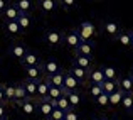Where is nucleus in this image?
<instances>
[{"label": "nucleus", "instance_id": "nucleus-27", "mask_svg": "<svg viewBox=\"0 0 133 120\" xmlns=\"http://www.w3.org/2000/svg\"><path fill=\"white\" fill-rule=\"evenodd\" d=\"M17 24H19V27H20V32L25 34L27 31L32 27V19H30V15H19Z\"/></svg>", "mask_w": 133, "mask_h": 120}, {"label": "nucleus", "instance_id": "nucleus-45", "mask_svg": "<svg viewBox=\"0 0 133 120\" xmlns=\"http://www.w3.org/2000/svg\"><path fill=\"white\" fill-rule=\"evenodd\" d=\"M130 78L133 80V69H131V71H130Z\"/></svg>", "mask_w": 133, "mask_h": 120}, {"label": "nucleus", "instance_id": "nucleus-10", "mask_svg": "<svg viewBox=\"0 0 133 120\" xmlns=\"http://www.w3.org/2000/svg\"><path fill=\"white\" fill-rule=\"evenodd\" d=\"M116 83H118V90L120 91H123L125 95H133V80L130 78V75L118 78Z\"/></svg>", "mask_w": 133, "mask_h": 120}, {"label": "nucleus", "instance_id": "nucleus-26", "mask_svg": "<svg viewBox=\"0 0 133 120\" xmlns=\"http://www.w3.org/2000/svg\"><path fill=\"white\" fill-rule=\"evenodd\" d=\"M15 86V95H14V105H19L20 101H24V100H27V95H25V90H24V86H22V83H17V85H14Z\"/></svg>", "mask_w": 133, "mask_h": 120}, {"label": "nucleus", "instance_id": "nucleus-37", "mask_svg": "<svg viewBox=\"0 0 133 120\" xmlns=\"http://www.w3.org/2000/svg\"><path fill=\"white\" fill-rule=\"evenodd\" d=\"M59 7H62L64 10H71V9H76V7H78V2H74V0H61V2H59Z\"/></svg>", "mask_w": 133, "mask_h": 120}, {"label": "nucleus", "instance_id": "nucleus-25", "mask_svg": "<svg viewBox=\"0 0 133 120\" xmlns=\"http://www.w3.org/2000/svg\"><path fill=\"white\" fill-rule=\"evenodd\" d=\"M44 80L49 83V86L61 88V90H62V81H64V71H62V73H57V75H52V76H47V78H44Z\"/></svg>", "mask_w": 133, "mask_h": 120}, {"label": "nucleus", "instance_id": "nucleus-13", "mask_svg": "<svg viewBox=\"0 0 133 120\" xmlns=\"http://www.w3.org/2000/svg\"><path fill=\"white\" fill-rule=\"evenodd\" d=\"M37 9L42 14H52L56 9H59V2L57 0H39L37 2Z\"/></svg>", "mask_w": 133, "mask_h": 120}, {"label": "nucleus", "instance_id": "nucleus-46", "mask_svg": "<svg viewBox=\"0 0 133 120\" xmlns=\"http://www.w3.org/2000/svg\"><path fill=\"white\" fill-rule=\"evenodd\" d=\"M130 115H131V117H133V107H131V110H130Z\"/></svg>", "mask_w": 133, "mask_h": 120}, {"label": "nucleus", "instance_id": "nucleus-11", "mask_svg": "<svg viewBox=\"0 0 133 120\" xmlns=\"http://www.w3.org/2000/svg\"><path fill=\"white\" fill-rule=\"evenodd\" d=\"M24 73H25V80L30 81H41L44 80V73L41 66H30V68H24Z\"/></svg>", "mask_w": 133, "mask_h": 120}, {"label": "nucleus", "instance_id": "nucleus-32", "mask_svg": "<svg viewBox=\"0 0 133 120\" xmlns=\"http://www.w3.org/2000/svg\"><path fill=\"white\" fill-rule=\"evenodd\" d=\"M3 95H5V101L7 103H14L15 86H14V85H3Z\"/></svg>", "mask_w": 133, "mask_h": 120}, {"label": "nucleus", "instance_id": "nucleus-15", "mask_svg": "<svg viewBox=\"0 0 133 120\" xmlns=\"http://www.w3.org/2000/svg\"><path fill=\"white\" fill-rule=\"evenodd\" d=\"M52 110H54V103L49 100H42V101H37V113L42 115V117L47 120L49 115L52 113Z\"/></svg>", "mask_w": 133, "mask_h": 120}, {"label": "nucleus", "instance_id": "nucleus-17", "mask_svg": "<svg viewBox=\"0 0 133 120\" xmlns=\"http://www.w3.org/2000/svg\"><path fill=\"white\" fill-rule=\"evenodd\" d=\"M68 73L71 76H74L79 83H86V81H88V73H89L88 69H83V68H78V66H72L71 64V68H69Z\"/></svg>", "mask_w": 133, "mask_h": 120}, {"label": "nucleus", "instance_id": "nucleus-14", "mask_svg": "<svg viewBox=\"0 0 133 120\" xmlns=\"http://www.w3.org/2000/svg\"><path fill=\"white\" fill-rule=\"evenodd\" d=\"M72 66H78V68H83V69H89L93 68V58H86V56H79V54H74L72 56Z\"/></svg>", "mask_w": 133, "mask_h": 120}, {"label": "nucleus", "instance_id": "nucleus-12", "mask_svg": "<svg viewBox=\"0 0 133 120\" xmlns=\"http://www.w3.org/2000/svg\"><path fill=\"white\" fill-rule=\"evenodd\" d=\"M19 10H17V7L14 5V3H9V5L5 7V10L2 12V17H3V22H17V19H19Z\"/></svg>", "mask_w": 133, "mask_h": 120}, {"label": "nucleus", "instance_id": "nucleus-48", "mask_svg": "<svg viewBox=\"0 0 133 120\" xmlns=\"http://www.w3.org/2000/svg\"><path fill=\"white\" fill-rule=\"evenodd\" d=\"M3 120H10V118H9V117H7V118H3Z\"/></svg>", "mask_w": 133, "mask_h": 120}, {"label": "nucleus", "instance_id": "nucleus-7", "mask_svg": "<svg viewBox=\"0 0 133 120\" xmlns=\"http://www.w3.org/2000/svg\"><path fill=\"white\" fill-rule=\"evenodd\" d=\"M17 108L20 110V113H22L24 117H32V115L37 113V101L27 98V100L20 101V103L17 105Z\"/></svg>", "mask_w": 133, "mask_h": 120}, {"label": "nucleus", "instance_id": "nucleus-24", "mask_svg": "<svg viewBox=\"0 0 133 120\" xmlns=\"http://www.w3.org/2000/svg\"><path fill=\"white\" fill-rule=\"evenodd\" d=\"M123 91H120V90H115L111 95H108V105H110L111 108H118L120 107V103H121V98H123Z\"/></svg>", "mask_w": 133, "mask_h": 120}, {"label": "nucleus", "instance_id": "nucleus-1", "mask_svg": "<svg viewBox=\"0 0 133 120\" xmlns=\"http://www.w3.org/2000/svg\"><path fill=\"white\" fill-rule=\"evenodd\" d=\"M76 29H78V34H79V37H81L83 42H93V39L99 34L98 29H96V26H94L91 20H84V22H81L79 27H76Z\"/></svg>", "mask_w": 133, "mask_h": 120}, {"label": "nucleus", "instance_id": "nucleus-22", "mask_svg": "<svg viewBox=\"0 0 133 120\" xmlns=\"http://www.w3.org/2000/svg\"><path fill=\"white\" fill-rule=\"evenodd\" d=\"M66 98H68V101H69L71 110H76V108L81 107V103H83V95L79 93V91H71V93H66Z\"/></svg>", "mask_w": 133, "mask_h": 120}, {"label": "nucleus", "instance_id": "nucleus-9", "mask_svg": "<svg viewBox=\"0 0 133 120\" xmlns=\"http://www.w3.org/2000/svg\"><path fill=\"white\" fill-rule=\"evenodd\" d=\"M27 51H29V47H27L24 42H14V44L10 46V49H9V54L12 56V58H15V59L20 61V59L27 54Z\"/></svg>", "mask_w": 133, "mask_h": 120}, {"label": "nucleus", "instance_id": "nucleus-21", "mask_svg": "<svg viewBox=\"0 0 133 120\" xmlns=\"http://www.w3.org/2000/svg\"><path fill=\"white\" fill-rule=\"evenodd\" d=\"M74 54L86 56V58H93V54H94V44H93V42H81L79 47L74 51Z\"/></svg>", "mask_w": 133, "mask_h": 120}, {"label": "nucleus", "instance_id": "nucleus-19", "mask_svg": "<svg viewBox=\"0 0 133 120\" xmlns=\"http://www.w3.org/2000/svg\"><path fill=\"white\" fill-rule=\"evenodd\" d=\"M37 83H39V81H30V80L22 81V86H24V90H25V95H27V98H29V100H36Z\"/></svg>", "mask_w": 133, "mask_h": 120}, {"label": "nucleus", "instance_id": "nucleus-28", "mask_svg": "<svg viewBox=\"0 0 133 120\" xmlns=\"http://www.w3.org/2000/svg\"><path fill=\"white\" fill-rule=\"evenodd\" d=\"M101 71H103V76L104 80H110V81H116L118 80V69L115 68V66H103L101 68Z\"/></svg>", "mask_w": 133, "mask_h": 120}, {"label": "nucleus", "instance_id": "nucleus-36", "mask_svg": "<svg viewBox=\"0 0 133 120\" xmlns=\"http://www.w3.org/2000/svg\"><path fill=\"white\" fill-rule=\"evenodd\" d=\"M94 103H96L99 108H110V105H108V95L106 93H101L99 97L94 100Z\"/></svg>", "mask_w": 133, "mask_h": 120}, {"label": "nucleus", "instance_id": "nucleus-47", "mask_svg": "<svg viewBox=\"0 0 133 120\" xmlns=\"http://www.w3.org/2000/svg\"><path fill=\"white\" fill-rule=\"evenodd\" d=\"M131 44H133V31H131Z\"/></svg>", "mask_w": 133, "mask_h": 120}, {"label": "nucleus", "instance_id": "nucleus-18", "mask_svg": "<svg viewBox=\"0 0 133 120\" xmlns=\"http://www.w3.org/2000/svg\"><path fill=\"white\" fill-rule=\"evenodd\" d=\"M14 5L17 7L20 15H29L34 10V3L30 2V0H17V2H14Z\"/></svg>", "mask_w": 133, "mask_h": 120}, {"label": "nucleus", "instance_id": "nucleus-43", "mask_svg": "<svg viewBox=\"0 0 133 120\" xmlns=\"http://www.w3.org/2000/svg\"><path fill=\"white\" fill-rule=\"evenodd\" d=\"M106 117H103V115H94V117H91L89 120H104Z\"/></svg>", "mask_w": 133, "mask_h": 120}, {"label": "nucleus", "instance_id": "nucleus-20", "mask_svg": "<svg viewBox=\"0 0 133 120\" xmlns=\"http://www.w3.org/2000/svg\"><path fill=\"white\" fill-rule=\"evenodd\" d=\"M88 81H89V85H101L103 83L104 76H103L101 68H91L88 73Z\"/></svg>", "mask_w": 133, "mask_h": 120}, {"label": "nucleus", "instance_id": "nucleus-38", "mask_svg": "<svg viewBox=\"0 0 133 120\" xmlns=\"http://www.w3.org/2000/svg\"><path fill=\"white\" fill-rule=\"evenodd\" d=\"M64 112H61V110H59V108H56L54 107V110H52V113L51 115H49V118L47 120H64Z\"/></svg>", "mask_w": 133, "mask_h": 120}, {"label": "nucleus", "instance_id": "nucleus-40", "mask_svg": "<svg viewBox=\"0 0 133 120\" xmlns=\"http://www.w3.org/2000/svg\"><path fill=\"white\" fill-rule=\"evenodd\" d=\"M9 117V108H7V103H0V120Z\"/></svg>", "mask_w": 133, "mask_h": 120}, {"label": "nucleus", "instance_id": "nucleus-42", "mask_svg": "<svg viewBox=\"0 0 133 120\" xmlns=\"http://www.w3.org/2000/svg\"><path fill=\"white\" fill-rule=\"evenodd\" d=\"M7 5H9V2H7V0H0V14L5 10V7H7Z\"/></svg>", "mask_w": 133, "mask_h": 120}, {"label": "nucleus", "instance_id": "nucleus-31", "mask_svg": "<svg viewBox=\"0 0 133 120\" xmlns=\"http://www.w3.org/2000/svg\"><path fill=\"white\" fill-rule=\"evenodd\" d=\"M101 90H103V93H106V95H111L115 90H118V83H116V81L104 80L103 83H101Z\"/></svg>", "mask_w": 133, "mask_h": 120}, {"label": "nucleus", "instance_id": "nucleus-33", "mask_svg": "<svg viewBox=\"0 0 133 120\" xmlns=\"http://www.w3.org/2000/svg\"><path fill=\"white\" fill-rule=\"evenodd\" d=\"M54 107H56V108H59L61 112H64V113H68V112L71 110V107H69V101H68V98H66V95H62V97L59 98L57 101H56Z\"/></svg>", "mask_w": 133, "mask_h": 120}, {"label": "nucleus", "instance_id": "nucleus-44", "mask_svg": "<svg viewBox=\"0 0 133 120\" xmlns=\"http://www.w3.org/2000/svg\"><path fill=\"white\" fill-rule=\"evenodd\" d=\"M104 120H118V118H116V117H106Z\"/></svg>", "mask_w": 133, "mask_h": 120}, {"label": "nucleus", "instance_id": "nucleus-23", "mask_svg": "<svg viewBox=\"0 0 133 120\" xmlns=\"http://www.w3.org/2000/svg\"><path fill=\"white\" fill-rule=\"evenodd\" d=\"M49 83L45 80H41L37 83V95H36V101H42V100H47V93H49Z\"/></svg>", "mask_w": 133, "mask_h": 120}, {"label": "nucleus", "instance_id": "nucleus-39", "mask_svg": "<svg viewBox=\"0 0 133 120\" xmlns=\"http://www.w3.org/2000/svg\"><path fill=\"white\" fill-rule=\"evenodd\" d=\"M64 120H81V118H79V113L76 110H69L68 113L64 115Z\"/></svg>", "mask_w": 133, "mask_h": 120}, {"label": "nucleus", "instance_id": "nucleus-34", "mask_svg": "<svg viewBox=\"0 0 133 120\" xmlns=\"http://www.w3.org/2000/svg\"><path fill=\"white\" fill-rule=\"evenodd\" d=\"M120 107L123 108L127 113H130V110H131V107H133V95H123Z\"/></svg>", "mask_w": 133, "mask_h": 120}, {"label": "nucleus", "instance_id": "nucleus-3", "mask_svg": "<svg viewBox=\"0 0 133 120\" xmlns=\"http://www.w3.org/2000/svg\"><path fill=\"white\" fill-rule=\"evenodd\" d=\"M42 41L49 47H59L62 44V31H57V29L45 31L44 36H42Z\"/></svg>", "mask_w": 133, "mask_h": 120}, {"label": "nucleus", "instance_id": "nucleus-16", "mask_svg": "<svg viewBox=\"0 0 133 120\" xmlns=\"http://www.w3.org/2000/svg\"><path fill=\"white\" fill-rule=\"evenodd\" d=\"M115 41H116L121 47L131 49L133 47V44H131V31H121V32L116 36V39H115Z\"/></svg>", "mask_w": 133, "mask_h": 120}, {"label": "nucleus", "instance_id": "nucleus-5", "mask_svg": "<svg viewBox=\"0 0 133 120\" xmlns=\"http://www.w3.org/2000/svg\"><path fill=\"white\" fill-rule=\"evenodd\" d=\"M103 32H104V36H108L110 39H116V36L121 32V26L116 22V20H111V19H108V20H104L103 22Z\"/></svg>", "mask_w": 133, "mask_h": 120}, {"label": "nucleus", "instance_id": "nucleus-41", "mask_svg": "<svg viewBox=\"0 0 133 120\" xmlns=\"http://www.w3.org/2000/svg\"><path fill=\"white\" fill-rule=\"evenodd\" d=\"M0 103H7L5 101V95H3V85L0 83Z\"/></svg>", "mask_w": 133, "mask_h": 120}, {"label": "nucleus", "instance_id": "nucleus-35", "mask_svg": "<svg viewBox=\"0 0 133 120\" xmlns=\"http://www.w3.org/2000/svg\"><path fill=\"white\" fill-rule=\"evenodd\" d=\"M88 93H89V97L93 98V100H96V98L99 97L101 93H103V90H101V85H89V86H88Z\"/></svg>", "mask_w": 133, "mask_h": 120}, {"label": "nucleus", "instance_id": "nucleus-8", "mask_svg": "<svg viewBox=\"0 0 133 120\" xmlns=\"http://www.w3.org/2000/svg\"><path fill=\"white\" fill-rule=\"evenodd\" d=\"M41 63H42V59H41V56L37 54L36 51H27V54L24 56L22 59H20V64H22L24 68H30V66H41Z\"/></svg>", "mask_w": 133, "mask_h": 120}, {"label": "nucleus", "instance_id": "nucleus-29", "mask_svg": "<svg viewBox=\"0 0 133 120\" xmlns=\"http://www.w3.org/2000/svg\"><path fill=\"white\" fill-rule=\"evenodd\" d=\"M3 31H5L9 36H20V27L17 22H3Z\"/></svg>", "mask_w": 133, "mask_h": 120}, {"label": "nucleus", "instance_id": "nucleus-6", "mask_svg": "<svg viewBox=\"0 0 133 120\" xmlns=\"http://www.w3.org/2000/svg\"><path fill=\"white\" fill-rule=\"evenodd\" d=\"M83 86V83H79L74 76H71L68 71H64V81H62V91L66 93H71V91H79V88Z\"/></svg>", "mask_w": 133, "mask_h": 120}, {"label": "nucleus", "instance_id": "nucleus-4", "mask_svg": "<svg viewBox=\"0 0 133 120\" xmlns=\"http://www.w3.org/2000/svg\"><path fill=\"white\" fill-rule=\"evenodd\" d=\"M41 68H42L44 78L64 71V69L61 68V64H59V61H57V59H54V58H49V59H45V61H42V63H41Z\"/></svg>", "mask_w": 133, "mask_h": 120}, {"label": "nucleus", "instance_id": "nucleus-30", "mask_svg": "<svg viewBox=\"0 0 133 120\" xmlns=\"http://www.w3.org/2000/svg\"><path fill=\"white\" fill-rule=\"evenodd\" d=\"M64 95V91L61 90V88H54V86H51L49 88V93H47V100L49 101H52V103H56V101L59 100V98Z\"/></svg>", "mask_w": 133, "mask_h": 120}, {"label": "nucleus", "instance_id": "nucleus-2", "mask_svg": "<svg viewBox=\"0 0 133 120\" xmlns=\"http://www.w3.org/2000/svg\"><path fill=\"white\" fill-rule=\"evenodd\" d=\"M81 42H83V41H81V37H79L78 29H76V27L69 29L68 32H62V44H64L68 49L76 51V49L79 47V44H81Z\"/></svg>", "mask_w": 133, "mask_h": 120}]
</instances>
